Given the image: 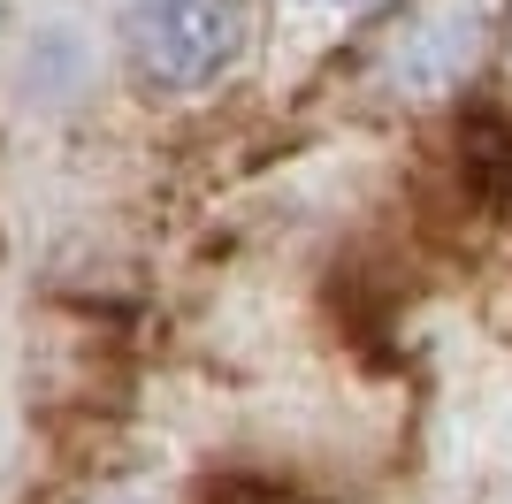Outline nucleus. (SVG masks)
Listing matches in <instances>:
<instances>
[{"mask_svg": "<svg viewBox=\"0 0 512 504\" xmlns=\"http://www.w3.org/2000/svg\"><path fill=\"white\" fill-rule=\"evenodd\" d=\"M245 0H130V62L161 92H199L237 62Z\"/></svg>", "mask_w": 512, "mask_h": 504, "instance_id": "1", "label": "nucleus"}, {"mask_svg": "<svg viewBox=\"0 0 512 504\" xmlns=\"http://www.w3.org/2000/svg\"><path fill=\"white\" fill-rule=\"evenodd\" d=\"M329 8H352V0H329Z\"/></svg>", "mask_w": 512, "mask_h": 504, "instance_id": "2", "label": "nucleus"}]
</instances>
